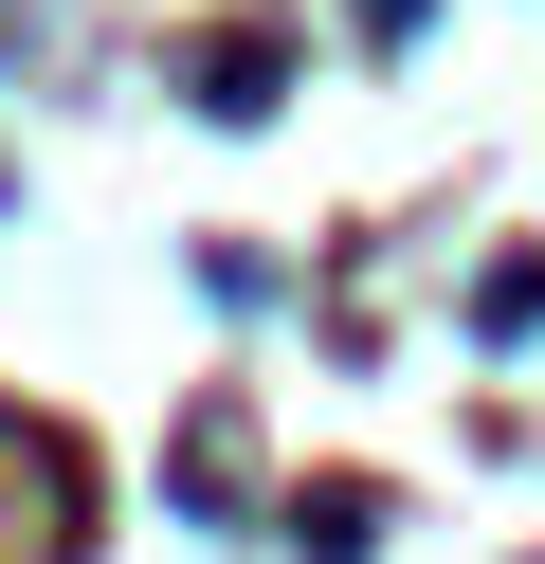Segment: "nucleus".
<instances>
[{"label":"nucleus","mask_w":545,"mask_h":564,"mask_svg":"<svg viewBox=\"0 0 545 564\" xmlns=\"http://www.w3.org/2000/svg\"><path fill=\"white\" fill-rule=\"evenodd\" d=\"M200 110H273V37H200Z\"/></svg>","instance_id":"f257e3e1"}]
</instances>
